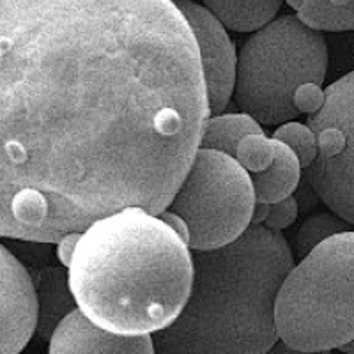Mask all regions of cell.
Segmentation results:
<instances>
[{
  "instance_id": "obj_1",
  "label": "cell",
  "mask_w": 354,
  "mask_h": 354,
  "mask_svg": "<svg viewBox=\"0 0 354 354\" xmlns=\"http://www.w3.org/2000/svg\"><path fill=\"white\" fill-rule=\"evenodd\" d=\"M211 115L174 0H0V238L160 214Z\"/></svg>"
},
{
  "instance_id": "obj_2",
  "label": "cell",
  "mask_w": 354,
  "mask_h": 354,
  "mask_svg": "<svg viewBox=\"0 0 354 354\" xmlns=\"http://www.w3.org/2000/svg\"><path fill=\"white\" fill-rule=\"evenodd\" d=\"M68 280L77 306L97 326L153 335L188 299L192 248L158 214L126 207L82 232Z\"/></svg>"
},
{
  "instance_id": "obj_3",
  "label": "cell",
  "mask_w": 354,
  "mask_h": 354,
  "mask_svg": "<svg viewBox=\"0 0 354 354\" xmlns=\"http://www.w3.org/2000/svg\"><path fill=\"white\" fill-rule=\"evenodd\" d=\"M194 280L181 314L153 333L161 354H264L280 342L274 324L278 290L294 254L282 232L252 223L238 239L192 250Z\"/></svg>"
},
{
  "instance_id": "obj_4",
  "label": "cell",
  "mask_w": 354,
  "mask_h": 354,
  "mask_svg": "<svg viewBox=\"0 0 354 354\" xmlns=\"http://www.w3.org/2000/svg\"><path fill=\"white\" fill-rule=\"evenodd\" d=\"M278 338L290 351L322 353L354 338V230L337 232L294 264L274 305Z\"/></svg>"
},
{
  "instance_id": "obj_5",
  "label": "cell",
  "mask_w": 354,
  "mask_h": 354,
  "mask_svg": "<svg viewBox=\"0 0 354 354\" xmlns=\"http://www.w3.org/2000/svg\"><path fill=\"white\" fill-rule=\"evenodd\" d=\"M328 44L322 30L298 15H283L252 32L238 53L232 100L261 124L278 126L301 115L294 93L303 84L322 85Z\"/></svg>"
},
{
  "instance_id": "obj_6",
  "label": "cell",
  "mask_w": 354,
  "mask_h": 354,
  "mask_svg": "<svg viewBox=\"0 0 354 354\" xmlns=\"http://www.w3.org/2000/svg\"><path fill=\"white\" fill-rule=\"evenodd\" d=\"M252 177L234 156L198 147L185 179L167 209L177 213L189 230L192 250H213L238 239L255 209Z\"/></svg>"
},
{
  "instance_id": "obj_7",
  "label": "cell",
  "mask_w": 354,
  "mask_h": 354,
  "mask_svg": "<svg viewBox=\"0 0 354 354\" xmlns=\"http://www.w3.org/2000/svg\"><path fill=\"white\" fill-rule=\"evenodd\" d=\"M317 137L308 181L319 201L354 225V71L324 88V103L306 117Z\"/></svg>"
},
{
  "instance_id": "obj_8",
  "label": "cell",
  "mask_w": 354,
  "mask_h": 354,
  "mask_svg": "<svg viewBox=\"0 0 354 354\" xmlns=\"http://www.w3.org/2000/svg\"><path fill=\"white\" fill-rule=\"evenodd\" d=\"M181 9L197 39L211 113H221L229 106L236 84L238 52L227 27L205 6L192 0H174Z\"/></svg>"
},
{
  "instance_id": "obj_9",
  "label": "cell",
  "mask_w": 354,
  "mask_h": 354,
  "mask_svg": "<svg viewBox=\"0 0 354 354\" xmlns=\"http://www.w3.org/2000/svg\"><path fill=\"white\" fill-rule=\"evenodd\" d=\"M39 319V301L28 270L0 245V354L25 349Z\"/></svg>"
},
{
  "instance_id": "obj_10",
  "label": "cell",
  "mask_w": 354,
  "mask_h": 354,
  "mask_svg": "<svg viewBox=\"0 0 354 354\" xmlns=\"http://www.w3.org/2000/svg\"><path fill=\"white\" fill-rule=\"evenodd\" d=\"M52 354L82 353H135L153 354V335H121L97 326L80 308H73L64 315L50 335Z\"/></svg>"
},
{
  "instance_id": "obj_11",
  "label": "cell",
  "mask_w": 354,
  "mask_h": 354,
  "mask_svg": "<svg viewBox=\"0 0 354 354\" xmlns=\"http://www.w3.org/2000/svg\"><path fill=\"white\" fill-rule=\"evenodd\" d=\"M274 160L262 172L252 174L255 201L273 204L294 194L301 179V163L289 145L274 138Z\"/></svg>"
},
{
  "instance_id": "obj_12",
  "label": "cell",
  "mask_w": 354,
  "mask_h": 354,
  "mask_svg": "<svg viewBox=\"0 0 354 354\" xmlns=\"http://www.w3.org/2000/svg\"><path fill=\"white\" fill-rule=\"evenodd\" d=\"M286 0H202V4L234 32H255L274 20Z\"/></svg>"
},
{
  "instance_id": "obj_13",
  "label": "cell",
  "mask_w": 354,
  "mask_h": 354,
  "mask_svg": "<svg viewBox=\"0 0 354 354\" xmlns=\"http://www.w3.org/2000/svg\"><path fill=\"white\" fill-rule=\"evenodd\" d=\"M39 290L37 292V301H39V319H37V328L41 333H50L55 330L62 317L73 308H77V299L73 296L69 280L62 270H44L39 273Z\"/></svg>"
},
{
  "instance_id": "obj_14",
  "label": "cell",
  "mask_w": 354,
  "mask_h": 354,
  "mask_svg": "<svg viewBox=\"0 0 354 354\" xmlns=\"http://www.w3.org/2000/svg\"><path fill=\"white\" fill-rule=\"evenodd\" d=\"M252 133H264L261 122L250 113H223V115L207 117L204 133L201 138V147L216 149L236 158L239 142Z\"/></svg>"
},
{
  "instance_id": "obj_15",
  "label": "cell",
  "mask_w": 354,
  "mask_h": 354,
  "mask_svg": "<svg viewBox=\"0 0 354 354\" xmlns=\"http://www.w3.org/2000/svg\"><path fill=\"white\" fill-rule=\"evenodd\" d=\"M298 17L317 30H354V0H305L299 6Z\"/></svg>"
},
{
  "instance_id": "obj_16",
  "label": "cell",
  "mask_w": 354,
  "mask_h": 354,
  "mask_svg": "<svg viewBox=\"0 0 354 354\" xmlns=\"http://www.w3.org/2000/svg\"><path fill=\"white\" fill-rule=\"evenodd\" d=\"M349 221L340 218L338 214L331 213H321L315 216H310L301 223L298 230V239H296V250H298L299 257H305L310 250L324 241L326 238L333 236L337 232H344L349 230Z\"/></svg>"
},
{
  "instance_id": "obj_17",
  "label": "cell",
  "mask_w": 354,
  "mask_h": 354,
  "mask_svg": "<svg viewBox=\"0 0 354 354\" xmlns=\"http://www.w3.org/2000/svg\"><path fill=\"white\" fill-rule=\"evenodd\" d=\"M273 138L283 142L296 153L301 169H308L314 163L315 156H317V137H315L314 129L308 124H301L296 121H287L278 124L274 129Z\"/></svg>"
},
{
  "instance_id": "obj_18",
  "label": "cell",
  "mask_w": 354,
  "mask_h": 354,
  "mask_svg": "<svg viewBox=\"0 0 354 354\" xmlns=\"http://www.w3.org/2000/svg\"><path fill=\"white\" fill-rule=\"evenodd\" d=\"M274 153V138H268L264 133H252L239 142L236 160L252 176L268 169L273 163Z\"/></svg>"
},
{
  "instance_id": "obj_19",
  "label": "cell",
  "mask_w": 354,
  "mask_h": 354,
  "mask_svg": "<svg viewBox=\"0 0 354 354\" xmlns=\"http://www.w3.org/2000/svg\"><path fill=\"white\" fill-rule=\"evenodd\" d=\"M298 198L289 195V197L282 198V201L273 202L270 204V213L266 216L264 225L271 230H278L282 232L283 229L290 227L298 218Z\"/></svg>"
},
{
  "instance_id": "obj_20",
  "label": "cell",
  "mask_w": 354,
  "mask_h": 354,
  "mask_svg": "<svg viewBox=\"0 0 354 354\" xmlns=\"http://www.w3.org/2000/svg\"><path fill=\"white\" fill-rule=\"evenodd\" d=\"M324 103V91L319 84H303L298 91L294 93V105L299 110V113H315Z\"/></svg>"
},
{
  "instance_id": "obj_21",
  "label": "cell",
  "mask_w": 354,
  "mask_h": 354,
  "mask_svg": "<svg viewBox=\"0 0 354 354\" xmlns=\"http://www.w3.org/2000/svg\"><path fill=\"white\" fill-rule=\"evenodd\" d=\"M80 236L82 232H69L57 241V259L61 261V264L64 266L66 270L71 264L75 250H77L78 241H80Z\"/></svg>"
},
{
  "instance_id": "obj_22",
  "label": "cell",
  "mask_w": 354,
  "mask_h": 354,
  "mask_svg": "<svg viewBox=\"0 0 354 354\" xmlns=\"http://www.w3.org/2000/svg\"><path fill=\"white\" fill-rule=\"evenodd\" d=\"M158 216H160L161 220L165 221V223L170 227V229L176 230V232L179 234V236H181V238L185 239L186 243L189 241L188 225H186V221L183 220V218L179 216V214L174 213V211H170V209H165V211H161V213L158 214Z\"/></svg>"
},
{
  "instance_id": "obj_23",
  "label": "cell",
  "mask_w": 354,
  "mask_h": 354,
  "mask_svg": "<svg viewBox=\"0 0 354 354\" xmlns=\"http://www.w3.org/2000/svg\"><path fill=\"white\" fill-rule=\"evenodd\" d=\"M270 213V204H262L257 202L254 209V216H252V223H264L266 216Z\"/></svg>"
},
{
  "instance_id": "obj_24",
  "label": "cell",
  "mask_w": 354,
  "mask_h": 354,
  "mask_svg": "<svg viewBox=\"0 0 354 354\" xmlns=\"http://www.w3.org/2000/svg\"><path fill=\"white\" fill-rule=\"evenodd\" d=\"M338 349L344 351V353H354V338H353V340H351V342L344 344L342 347H338Z\"/></svg>"
},
{
  "instance_id": "obj_25",
  "label": "cell",
  "mask_w": 354,
  "mask_h": 354,
  "mask_svg": "<svg viewBox=\"0 0 354 354\" xmlns=\"http://www.w3.org/2000/svg\"><path fill=\"white\" fill-rule=\"evenodd\" d=\"M286 2H287V4L290 6V8H292V9H296V11H298V9H299V6H301L303 2H305V0H286Z\"/></svg>"
}]
</instances>
